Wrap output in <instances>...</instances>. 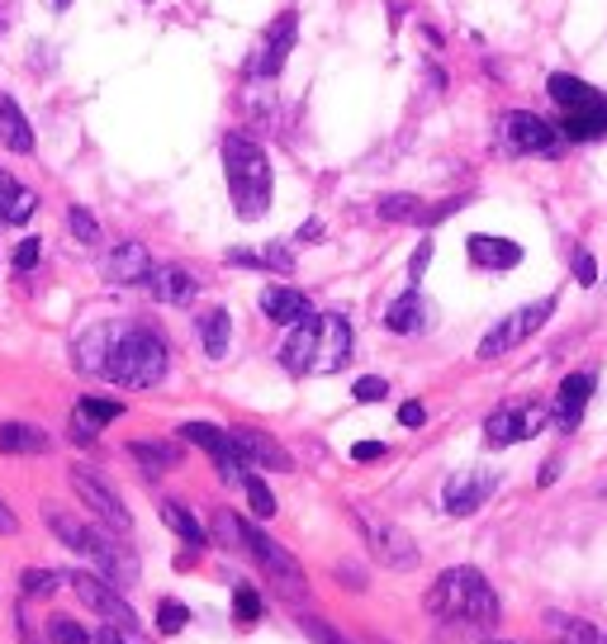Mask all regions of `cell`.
I'll return each mask as SVG.
<instances>
[{"label": "cell", "instance_id": "43", "mask_svg": "<svg viewBox=\"0 0 607 644\" xmlns=\"http://www.w3.org/2000/svg\"><path fill=\"white\" fill-rule=\"evenodd\" d=\"M351 393H356V403H380L385 393H389V380H380V374H366V380L351 384Z\"/></svg>", "mask_w": 607, "mask_h": 644}, {"label": "cell", "instance_id": "42", "mask_svg": "<svg viewBox=\"0 0 607 644\" xmlns=\"http://www.w3.org/2000/svg\"><path fill=\"white\" fill-rule=\"evenodd\" d=\"M299 631H304V635H309L314 644H351L347 635H337V631H332V625H324V621H318V616H299Z\"/></svg>", "mask_w": 607, "mask_h": 644}, {"label": "cell", "instance_id": "48", "mask_svg": "<svg viewBox=\"0 0 607 644\" xmlns=\"http://www.w3.org/2000/svg\"><path fill=\"white\" fill-rule=\"evenodd\" d=\"M427 261H432V242H422L418 252H414V261H408V275H414V284L427 275Z\"/></svg>", "mask_w": 607, "mask_h": 644}, {"label": "cell", "instance_id": "26", "mask_svg": "<svg viewBox=\"0 0 607 644\" xmlns=\"http://www.w3.org/2000/svg\"><path fill=\"white\" fill-rule=\"evenodd\" d=\"M0 148H10V152H33V129H29L24 110H20V104H14L10 95H0Z\"/></svg>", "mask_w": 607, "mask_h": 644}, {"label": "cell", "instance_id": "44", "mask_svg": "<svg viewBox=\"0 0 607 644\" xmlns=\"http://www.w3.org/2000/svg\"><path fill=\"white\" fill-rule=\"evenodd\" d=\"M213 535H219L223 545H242V522L233 512H213Z\"/></svg>", "mask_w": 607, "mask_h": 644}, {"label": "cell", "instance_id": "55", "mask_svg": "<svg viewBox=\"0 0 607 644\" xmlns=\"http://www.w3.org/2000/svg\"><path fill=\"white\" fill-rule=\"evenodd\" d=\"M603 644H607V635H603Z\"/></svg>", "mask_w": 607, "mask_h": 644}, {"label": "cell", "instance_id": "47", "mask_svg": "<svg viewBox=\"0 0 607 644\" xmlns=\"http://www.w3.org/2000/svg\"><path fill=\"white\" fill-rule=\"evenodd\" d=\"M575 280L579 284H594L598 280V265H594V256H588V252H575Z\"/></svg>", "mask_w": 607, "mask_h": 644}, {"label": "cell", "instance_id": "39", "mask_svg": "<svg viewBox=\"0 0 607 644\" xmlns=\"http://www.w3.org/2000/svg\"><path fill=\"white\" fill-rule=\"evenodd\" d=\"M48 640L52 644H91V631H86L81 621H71V616H52L48 621Z\"/></svg>", "mask_w": 607, "mask_h": 644}, {"label": "cell", "instance_id": "4", "mask_svg": "<svg viewBox=\"0 0 607 644\" xmlns=\"http://www.w3.org/2000/svg\"><path fill=\"white\" fill-rule=\"evenodd\" d=\"M167 342L152 328H119L110 361H105V380L123 389H157L167 380Z\"/></svg>", "mask_w": 607, "mask_h": 644}, {"label": "cell", "instance_id": "18", "mask_svg": "<svg viewBox=\"0 0 607 644\" xmlns=\"http://www.w3.org/2000/svg\"><path fill=\"white\" fill-rule=\"evenodd\" d=\"M148 275H152V252L142 242H119L105 256V280H115V284H142Z\"/></svg>", "mask_w": 607, "mask_h": 644}, {"label": "cell", "instance_id": "34", "mask_svg": "<svg viewBox=\"0 0 607 644\" xmlns=\"http://www.w3.org/2000/svg\"><path fill=\"white\" fill-rule=\"evenodd\" d=\"M380 219L385 223H427V209L418 194H385L380 200Z\"/></svg>", "mask_w": 607, "mask_h": 644}, {"label": "cell", "instance_id": "2", "mask_svg": "<svg viewBox=\"0 0 607 644\" xmlns=\"http://www.w3.org/2000/svg\"><path fill=\"white\" fill-rule=\"evenodd\" d=\"M427 616L446 625H466V631H494L498 625V593L479 568H446L427 587Z\"/></svg>", "mask_w": 607, "mask_h": 644}, {"label": "cell", "instance_id": "35", "mask_svg": "<svg viewBox=\"0 0 607 644\" xmlns=\"http://www.w3.org/2000/svg\"><path fill=\"white\" fill-rule=\"evenodd\" d=\"M77 417L100 432V426H110L115 417H123V407H119L115 399H81V403H77Z\"/></svg>", "mask_w": 607, "mask_h": 644}, {"label": "cell", "instance_id": "22", "mask_svg": "<svg viewBox=\"0 0 607 644\" xmlns=\"http://www.w3.org/2000/svg\"><path fill=\"white\" fill-rule=\"evenodd\" d=\"M233 441H238L242 460H247V464H257V470H276V474L295 470V460L285 455V445H280L276 436H266V432H238Z\"/></svg>", "mask_w": 607, "mask_h": 644}, {"label": "cell", "instance_id": "11", "mask_svg": "<svg viewBox=\"0 0 607 644\" xmlns=\"http://www.w3.org/2000/svg\"><path fill=\"white\" fill-rule=\"evenodd\" d=\"M550 422V407L541 403H513V407H498V413L485 422V441L489 445H517V441H531L541 436Z\"/></svg>", "mask_w": 607, "mask_h": 644}, {"label": "cell", "instance_id": "27", "mask_svg": "<svg viewBox=\"0 0 607 644\" xmlns=\"http://www.w3.org/2000/svg\"><path fill=\"white\" fill-rule=\"evenodd\" d=\"M385 328L389 332H422L427 328V303H422V294L418 290H408V294H399L395 303L385 309Z\"/></svg>", "mask_w": 607, "mask_h": 644}, {"label": "cell", "instance_id": "8", "mask_svg": "<svg viewBox=\"0 0 607 644\" xmlns=\"http://www.w3.org/2000/svg\"><path fill=\"white\" fill-rule=\"evenodd\" d=\"M181 441L186 445H200V451L213 460V470H219L233 489H242L247 483V460L238 451V441L223 432V426H213V422H181Z\"/></svg>", "mask_w": 607, "mask_h": 644}, {"label": "cell", "instance_id": "16", "mask_svg": "<svg viewBox=\"0 0 607 644\" xmlns=\"http://www.w3.org/2000/svg\"><path fill=\"white\" fill-rule=\"evenodd\" d=\"M594 389H598V374H594V370H575V374H565L560 389H556V407H550L556 426L575 432L579 417H584V407H588V399H594Z\"/></svg>", "mask_w": 607, "mask_h": 644}, {"label": "cell", "instance_id": "25", "mask_svg": "<svg viewBox=\"0 0 607 644\" xmlns=\"http://www.w3.org/2000/svg\"><path fill=\"white\" fill-rule=\"evenodd\" d=\"M0 451L6 455H43L48 432L33 422H0Z\"/></svg>", "mask_w": 607, "mask_h": 644}, {"label": "cell", "instance_id": "56", "mask_svg": "<svg viewBox=\"0 0 607 644\" xmlns=\"http://www.w3.org/2000/svg\"><path fill=\"white\" fill-rule=\"evenodd\" d=\"M498 644H504V640H498Z\"/></svg>", "mask_w": 607, "mask_h": 644}, {"label": "cell", "instance_id": "7", "mask_svg": "<svg viewBox=\"0 0 607 644\" xmlns=\"http://www.w3.org/2000/svg\"><path fill=\"white\" fill-rule=\"evenodd\" d=\"M356 526H361V535H366V550L385 568H414L418 564V541L404 526L385 522V516H370V512H356Z\"/></svg>", "mask_w": 607, "mask_h": 644}, {"label": "cell", "instance_id": "38", "mask_svg": "<svg viewBox=\"0 0 607 644\" xmlns=\"http://www.w3.org/2000/svg\"><path fill=\"white\" fill-rule=\"evenodd\" d=\"M67 228H71V238L86 242V246H96V242H100V223H96V213H91V209H81V204H71V209H67Z\"/></svg>", "mask_w": 607, "mask_h": 644}, {"label": "cell", "instance_id": "31", "mask_svg": "<svg viewBox=\"0 0 607 644\" xmlns=\"http://www.w3.org/2000/svg\"><path fill=\"white\" fill-rule=\"evenodd\" d=\"M228 261H233V265H257V271H280V275L295 271L290 246H266V252H247V246H238V252H228Z\"/></svg>", "mask_w": 607, "mask_h": 644}, {"label": "cell", "instance_id": "41", "mask_svg": "<svg viewBox=\"0 0 607 644\" xmlns=\"http://www.w3.org/2000/svg\"><path fill=\"white\" fill-rule=\"evenodd\" d=\"M186 621H190V612H186L181 602H171V597H167L162 606H157V631H162V635H176Z\"/></svg>", "mask_w": 607, "mask_h": 644}, {"label": "cell", "instance_id": "6", "mask_svg": "<svg viewBox=\"0 0 607 644\" xmlns=\"http://www.w3.org/2000/svg\"><path fill=\"white\" fill-rule=\"evenodd\" d=\"M550 313H556V299H537V303H527V309L508 313L504 322H494L485 332V342H479V361H498V355H508L513 346H523L531 332L546 328Z\"/></svg>", "mask_w": 607, "mask_h": 644}, {"label": "cell", "instance_id": "53", "mask_svg": "<svg viewBox=\"0 0 607 644\" xmlns=\"http://www.w3.org/2000/svg\"><path fill=\"white\" fill-rule=\"evenodd\" d=\"M52 6H58V10H67V6H71V0H52Z\"/></svg>", "mask_w": 607, "mask_h": 644}, {"label": "cell", "instance_id": "23", "mask_svg": "<svg viewBox=\"0 0 607 644\" xmlns=\"http://www.w3.org/2000/svg\"><path fill=\"white\" fill-rule=\"evenodd\" d=\"M261 313L271 322H280V328H295V322H304L314 313V303H309V294H299V290H266L261 294Z\"/></svg>", "mask_w": 607, "mask_h": 644}, {"label": "cell", "instance_id": "54", "mask_svg": "<svg viewBox=\"0 0 607 644\" xmlns=\"http://www.w3.org/2000/svg\"><path fill=\"white\" fill-rule=\"evenodd\" d=\"M0 24H6V14H0Z\"/></svg>", "mask_w": 607, "mask_h": 644}, {"label": "cell", "instance_id": "46", "mask_svg": "<svg viewBox=\"0 0 607 644\" xmlns=\"http://www.w3.org/2000/svg\"><path fill=\"white\" fill-rule=\"evenodd\" d=\"M351 460H361V464L385 460V441H356V445H351Z\"/></svg>", "mask_w": 607, "mask_h": 644}, {"label": "cell", "instance_id": "13", "mask_svg": "<svg viewBox=\"0 0 607 644\" xmlns=\"http://www.w3.org/2000/svg\"><path fill=\"white\" fill-rule=\"evenodd\" d=\"M295 33H299V14L285 10L280 20L266 29V39H261V48H257V58H252V81L280 77V67L290 62V52H295Z\"/></svg>", "mask_w": 607, "mask_h": 644}, {"label": "cell", "instance_id": "40", "mask_svg": "<svg viewBox=\"0 0 607 644\" xmlns=\"http://www.w3.org/2000/svg\"><path fill=\"white\" fill-rule=\"evenodd\" d=\"M242 489H247V497H252V512L261 516V522H266V516H276V493L266 489L261 479H252V474H247V483H242Z\"/></svg>", "mask_w": 607, "mask_h": 644}, {"label": "cell", "instance_id": "14", "mask_svg": "<svg viewBox=\"0 0 607 644\" xmlns=\"http://www.w3.org/2000/svg\"><path fill=\"white\" fill-rule=\"evenodd\" d=\"M71 587H77V597L91 606V612H100L110 625H119V631H138L133 606L115 593V583H105V578H96V574H71Z\"/></svg>", "mask_w": 607, "mask_h": 644}, {"label": "cell", "instance_id": "49", "mask_svg": "<svg viewBox=\"0 0 607 644\" xmlns=\"http://www.w3.org/2000/svg\"><path fill=\"white\" fill-rule=\"evenodd\" d=\"M399 422H404V426H422V422H427V407H422L418 399H408V403L399 407Z\"/></svg>", "mask_w": 607, "mask_h": 644}, {"label": "cell", "instance_id": "5", "mask_svg": "<svg viewBox=\"0 0 607 644\" xmlns=\"http://www.w3.org/2000/svg\"><path fill=\"white\" fill-rule=\"evenodd\" d=\"M48 526H52V535H58L62 545H71L77 554H86V560H91L105 578H115L119 587L138 578L133 554H129V550H119V545L110 541V535H100V531H91V526L71 522V516H62V512H52V516H48Z\"/></svg>", "mask_w": 607, "mask_h": 644}, {"label": "cell", "instance_id": "45", "mask_svg": "<svg viewBox=\"0 0 607 644\" xmlns=\"http://www.w3.org/2000/svg\"><path fill=\"white\" fill-rule=\"evenodd\" d=\"M39 256H43V242L39 238H24L20 246H14V265H20V271H33V265H39Z\"/></svg>", "mask_w": 607, "mask_h": 644}, {"label": "cell", "instance_id": "52", "mask_svg": "<svg viewBox=\"0 0 607 644\" xmlns=\"http://www.w3.org/2000/svg\"><path fill=\"white\" fill-rule=\"evenodd\" d=\"M299 238H304V242H318V238H324V228L309 223V228H299Z\"/></svg>", "mask_w": 607, "mask_h": 644}, {"label": "cell", "instance_id": "17", "mask_svg": "<svg viewBox=\"0 0 607 644\" xmlns=\"http://www.w3.org/2000/svg\"><path fill=\"white\" fill-rule=\"evenodd\" d=\"M142 284L152 290L157 303H171V309H181V303H190L195 294H200V280H195L186 265H152V275Z\"/></svg>", "mask_w": 607, "mask_h": 644}, {"label": "cell", "instance_id": "30", "mask_svg": "<svg viewBox=\"0 0 607 644\" xmlns=\"http://www.w3.org/2000/svg\"><path fill=\"white\" fill-rule=\"evenodd\" d=\"M129 455L148 474H162V470H176V464H181V445H171V441H129Z\"/></svg>", "mask_w": 607, "mask_h": 644}, {"label": "cell", "instance_id": "20", "mask_svg": "<svg viewBox=\"0 0 607 644\" xmlns=\"http://www.w3.org/2000/svg\"><path fill=\"white\" fill-rule=\"evenodd\" d=\"M33 209H39V194H33L20 175L0 167V223H29L33 219Z\"/></svg>", "mask_w": 607, "mask_h": 644}, {"label": "cell", "instance_id": "1", "mask_svg": "<svg viewBox=\"0 0 607 644\" xmlns=\"http://www.w3.org/2000/svg\"><path fill=\"white\" fill-rule=\"evenodd\" d=\"M351 361V322L342 313H309L295 322L280 346V365L290 374H337Z\"/></svg>", "mask_w": 607, "mask_h": 644}, {"label": "cell", "instance_id": "32", "mask_svg": "<svg viewBox=\"0 0 607 644\" xmlns=\"http://www.w3.org/2000/svg\"><path fill=\"white\" fill-rule=\"evenodd\" d=\"M546 625H550V631H556V640H560V644H603V631H598V625H588V621H579V616L550 612V616H546Z\"/></svg>", "mask_w": 607, "mask_h": 644}, {"label": "cell", "instance_id": "21", "mask_svg": "<svg viewBox=\"0 0 607 644\" xmlns=\"http://www.w3.org/2000/svg\"><path fill=\"white\" fill-rule=\"evenodd\" d=\"M466 252L479 271H513V265L523 261V246L508 242V238H489V232H475L466 242Z\"/></svg>", "mask_w": 607, "mask_h": 644}, {"label": "cell", "instance_id": "24", "mask_svg": "<svg viewBox=\"0 0 607 644\" xmlns=\"http://www.w3.org/2000/svg\"><path fill=\"white\" fill-rule=\"evenodd\" d=\"M195 328H200V346L209 361H223L228 342H233V318H228V309H205L195 318Z\"/></svg>", "mask_w": 607, "mask_h": 644}, {"label": "cell", "instance_id": "3", "mask_svg": "<svg viewBox=\"0 0 607 644\" xmlns=\"http://www.w3.org/2000/svg\"><path fill=\"white\" fill-rule=\"evenodd\" d=\"M223 175H228V194H233L238 219L257 223L271 209V157L261 142L247 133H228L223 138Z\"/></svg>", "mask_w": 607, "mask_h": 644}, {"label": "cell", "instance_id": "9", "mask_svg": "<svg viewBox=\"0 0 607 644\" xmlns=\"http://www.w3.org/2000/svg\"><path fill=\"white\" fill-rule=\"evenodd\" d=\"M242 550H252L257 554V564L271 574L285 593H295V597H304L309 593V583H304V568H299V560L290 550H285L280 541H271L261 526H242Z\"/></svg>", "mask_w": 607, "mask_h": 644}, {"label": "cell", "instance_id": "28", "mask_svg": "<svg viewBox=\"0 0 607 644\" xmlns=\"http://www.w3.org/2000/svg\"><path fill=\"white\" fill-rule=\"evenodd\" d=\"M115 332L119 328H110V322H100V328H91L77 342V365L81 370H91V374H105V361H110V346H115Z\"/></svg>", "mask_w": 607, "mask_h": 644}, {"label": "cell", "instance_id": "33", "mask_svg": "<svg viewBox=\"0 0 607 644\" xmlns=\"http://www.w3.org/2000/svg\"><path fill=\"white\" fill-rule=\"evenodd\" d=\"M162 522H167L176 535H181V541H186L190 550H200V545L209 541V531H205L200 522H195V516H190L181 503H162Z\"/></svg>", "mask_w": 607, "mask_h": 644}, {"label": "cell", "instance_id": "51", "mask_svg": "<svg viewBox=\"0 0 607 644\" xmlns=\"http://www.w3.org/2000/svg\"><path fill=\"white\" fill-rule=\"evenodd\" d=\"M91 644H129V640L115 635V625H105V631H96V635H91Z\"/></svg>", "mask_w": 607, "mask_h": 644}, {"label": "cell", "instance_id": "19", "mask_svg": "<svg viewBox=\"0 0 607 644\" xmlns=\"http://www.w3.org/2000/svg\"><path fill=\"white\" fill-rule=\"evenodd\" d=\"M560 138H569V142L607 138V95L594 104H579V110H560Z\"/></svg>", "mask_w": 607, "mask_h": 644}, {"label": "cell", "instance_id": "50", "mask_svg": "<svg viewBox=\"0 0 607 644\" xmlns=\"http://www.w3.org/2000/svg\"><path fill=\"white\" fill-rule=\"evenodd\" d=\"M20 531V522H14V512H10V503L0 497V535H14Z\"/></svg>", "mask_w": 607, "mask_h": 644}, {"label": "cell", "instance_id": "29", "mask_svg": "<svg viewBox=\"0 0 607 644\" xmlns=\"http://www.w3.org/2000/svg\"><path fill=\"white\" fill-rule=\"evenodd\" d=\"M546 91H550V100H556L560 110H579V104L603 100V91H594V85L579 81V77H565V71H556V77L546 81Z\"/></svg>", "mask_w": 607, "mask_h": 644}, {"label": "cell", "instance_id": "37", "mask_svg": "<svg viewBox=\"0 0 607 644\" xmlns=\"http://www.w3.org/2000/svg\"><path fill=\"white\" fill-rule=\"evenodd\" d=\"M261 612H266V602H261L257 587H252V583H238V593H233V616H238L242 625H257Z\"/></svg>", "mask_w": 607, "mask_h": 644}, {"label": "cell", "instance_id": "36", "mask_svg": "<svg viewBox=\"0 0 607 644\" xmlns=\"http://www.w3.org/2000/svg\"><path fill=\"white\" fill-rule=\"evenodd\" d=\"M62 587V574H52V568H24L20 574V593L24 597H52Z\"/></svg>", "mask_w": 607, "mask_h": 644}, {"label": "cell", "instance_id": "12", "mask_svg": "<svg viewBox=\"0 0 607 644\" xmlns=\"http://www.w3.org/2000/svg\"><path fill=\"white\" fill-rule=\"evenodd\" d=\"M504 142H508V152H517V157H550L560 148V129H556V123H546L541 114L513 110V114H504Z\"/></svg>", "mask_w": 607, "mask_h": 644}, {"label": "cell", "instance_id": "10", "mask_svg": "<svg viewBox=\"0 0 607 644\" xmlns=\"http://www.w3.org/2000/svg\"><path fill=\"white\" fill-rule=\"evenodd\" d=\"M71 489H77V497L86 507H91L96 516L110 531H119V535H129L133 531V516H129V507L119 503V493L110 489V483H105L96 470H86V464H77V470H71Z\"/></svg>", "mask_w": 607, "mask_h": 644}, {"label": "cell", "instance_id": "15", "mask_svg": "<svg viewBox=\"0 0 607 644\" xmlns=\"http://www.w3.org/2000/svg\"><path fill=\"white\" fill-rule=\"evenodd\" d=\"M494 489H498V474H489V470H466V474H456L441 489V507L451 512V516H470V512H479V507L489 503Z\"/></svg>", "mask_w": 607, "mask_h": 644}]
</instances>
